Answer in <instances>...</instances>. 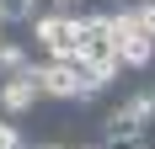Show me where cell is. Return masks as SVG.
Instances as JSON below:
<instances>
[{"label":"cell","mask_w":155,"mask_h":149,"mask_svg":"<svg viewBox=\"0 0 155 149\" xmlns=\"http://www.w3.org/2000/svg\"><path fill=\"white\" fill-rule=\"evenodd\" d=\"M134 11H139V32L155 43V0H134Z\"/></svg>","instance_id":"cell-10"},{"label":"cell","mask_w":155,"mask_h":149,"mask_svg":"<svg viewBox=\"0 0 155 149\" xmlns=\"http://www.w3.org/2000/svg\"><path fill=\"white\" fill-rule=\"evenodd\" d=\"M0 11H5V27H32L43 16V0H0Z\"/></svg>","instance_id":"cell-8"},{"label":"cell","mask_w":155,"mask_h":149,"mask_svg":"<svg viewBox=\"0 0 155 149\" xmlns=\"http://www.w3.org/2000/svg\"><path fill=\"white\" fill-rule=\"evenodd\" d=\"M144 128H150V122H144L128 101H118L107 117H102V144H107V149H134L144 138Z\"/></svg>","instance_id":"cell-5"},{"label":"cell","mask_w":155,"mask_h":149,"mask_svg":"<svg viewBox=\"0 0 155 149\" xmlns=\"http://www.w3.org/2000/svg\"><path fill=\"white\" fill-rule=\"evenodd\" d=\"M32 69H38V64H32ZM11 74V80H0V117H27L32 106L43 101V85H38V74Z\"/></svg>","instance_id":"cell-4"},{"label":"cell","mask_w":155,"mask_h":149,"mask_svg":"<svg viewBox=\"0 0 155 149\" xmlns=\"http://www.w3.org/2000/svg\"><path fill=\"white\" fill-rule=\"evenodd\" d=\"M118 48H123V69H150V64H155V43L144 37V32H139V37H123Z\"/></svg>","instance_id":"cell-7"},{"label":"cell","mask_w":155,"mask_h":149,"mask_svg":"<svg viewBox=\"0 0 155 149\" xmlns=\"http://www.w3.org/2000/svg\"><path fill=\"white\" fill-rule=\"evenodd\" d=\"M80 149H107V144H80Z\"/></svg>","instance_id":"cell-11"},{"label":"cell","mask_w":155,"mask_h":149,"mask_svg":"<svg viewBox=\"0 0 155 149\" xmlns=\"http://www.w3.org/2000/svg\"><path fill=\"white\" fill-rule=\"evenodd\" d=\"M38 85H43V101H91V96H102L107 90V80H96L91 69H86V59L80 64H54V59H38Z\"/></svg>","instance_id":"cell-2"},{"label":"cell","mask_w":155,"mask_h":149,"mask_svg":"<svg viewBox=\"0 0 155 149\" xmlns=\"http://www.w3.org/2000/svg\"><path fill=\"white\" fill-rule=\"evenodd\" d=\"M32 64H38V48L11 43V37H5V48H0V80H11V74H27Z\"/></svg>","instance_id":"cell-6"},{"label":"cell","mask_w":155,"mask_h":149,"mask_svg":"<svg viewBox=\"0 0 155 149\" xmlns=\"http://www.w3.org/2000/svg\"><path fill=\"white\" fill-rule=\"evenodd\" d=\"M128 106L139 112L144 122H155V85H139V90H128Z\"/></svg>","instance_id":"cell-9"},{"label":"cell","mask_w":155,"mask_h":149,"mask_svg":"<svg viewBox=\"0 0 155 149\" xmlns=\"http://www.w3.org/2000/svg\"><path fill=\"white\" fill-rule=\"evenodd\" d=\"M27 32H32L38 59H54V64L86 59V11H43Z\"/></svg>","instance_id":"cell-1"},{"label":"cell","mask_w":155,"mask_h":149,"mask_svg":"<svg viewBox=\"0 0 155 149\" xmlns=\"http://www.w3.org/2000/svg\"><path fill=\"white\" fill-rule=\"evenodd\" d=\"M86 69L107 85L123 74V48L112 37V11H86Z\"/></svg>","instance_id":"cell-3"}]
</instances>
